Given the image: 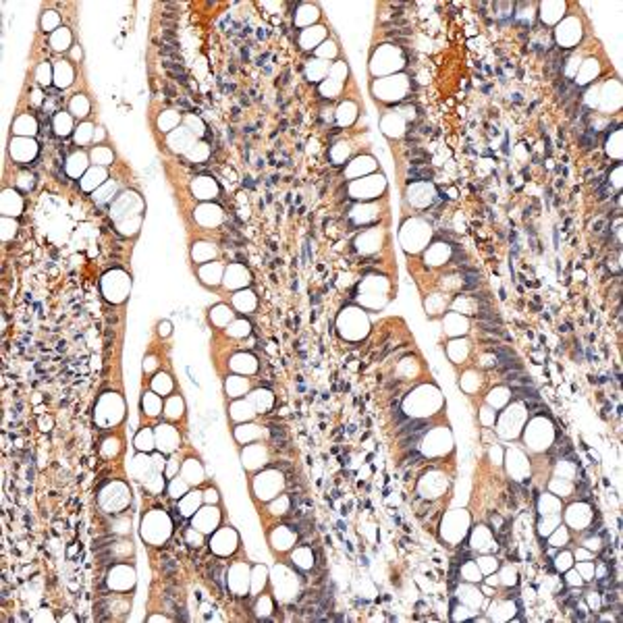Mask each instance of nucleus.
Returning <instances> with one entry per match:
<instances>
[{
  "label": "nucleus",
  "instance_id": "1",
  "mask_svg": "<svg viewBox=\"0 0 623 623\" xmlns=\"http://www.w3.org/2000/svg\"><path fill=\"white\" fill-rule=\"evenodd\" d=\"M511 393L515 399H524V401H540V393L534 387H524V385H513Z\"/></svg>",
  "mask_w": 623,
  "mask_h": 623
},
{
  "label": "nucleus",
  "instance_id": "2",
  "mask_svg": "<svg viewBox=\"0 0 623 623\" xmlns=\"http://www.w3.org/2000/svg\"><path fill=\"white\" fill-rule=\"evenodd\" d=\"M422 430H428L426 422L411 420V422H405V424L399 428V434H401V437H407V434H415V432H422Z\"/></svg>",
  "mask_w": 623,
  "mask_h": 623
},
{
  "label": "nucleus",
  "instance_id": "3",
  "mask_svg": "<svg viewBox=\"0 0 623 623\" xmlns=\"http://www.w3.org/2000/svg\"><path fill=\"white\" fill-rule=\"evenodd\" d=\"M507 598H517V590H515V588L507 592Z\"/></svg>",
  "mask_w": 623,
  "mask_h": 623
}]
</instances>
